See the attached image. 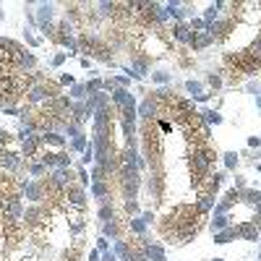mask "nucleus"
I'll return each instance as SVG.
<instances>
[{
  "instance_id": "nucleus-1",
  "label": "nucleus",
  "mask_w": 261,
  "mask_h": 261,
  "mask_svg": "<svg viewBox=\"0 0 261 261\" xmlns=\"http://www.w3.org/2000/svg\"><path fill=\"white\" fill-rule=\"evenodd\" d=\"M204 227V209L199 204H180L172 206L162 220H160V232L167 243L183 246L193 241Z\"/></svg>"
},
{
  "instance_id": "nucleus-2",
  "label": "nucleus",
  "mask_w": 261,
  "mask_h": 261,
  "mask_svg": "<svg viewBox=\"0 0 261 261\" xmlns=\"http://www.w3.org/2000/svg\"><path fill=\"white\" fill-rule=\"evenodd\" d=\"M225 71L230 73L232 81H241L243 76L261 71V37L253 42L248 50L235 53V55H227V58H225Z\"/></svg>"
},
{
  "instance_id": "nucleus-3",
  "label": "nucleus",
  "mask_w": 261,
  "mask_h": 261,
  "mask_svg": "<svg viewBox=\"0 0 261 261\" xmlns=\"http://www.w3.org/2000/svg\"><path fill=\"white\" fill-rule=\"evenodd\" d=\"M11 146H13L11 134L0 130V170H3V165H6V157H11Z\"/></svg>"
}]
</instances>
